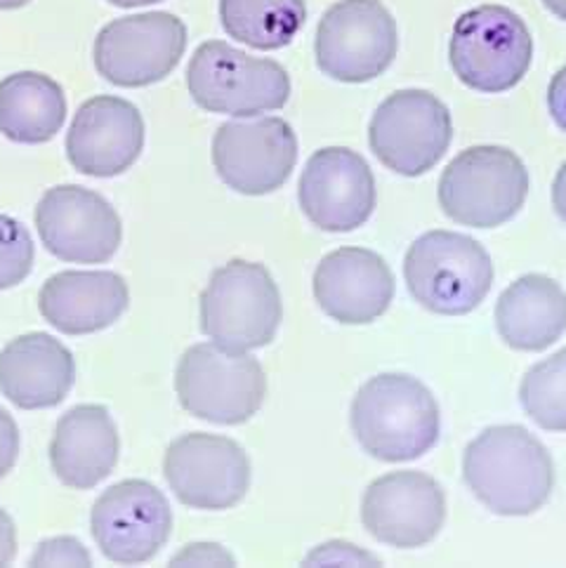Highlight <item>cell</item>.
Instances as JSON below:
<instances>
[{"instance_id": "cell-1", "label": "cell", "mask_w": 566, "mask_h": 568, "mask_svg": "<svg viewBox=\"0 0 566 568\" xmlns=\"http://www.w3.org/2000/svg\"><path fill=\"white\" fill-rule=\"evenodd\" d=\"M463 479L486 509L501 517H528L550 500L555 465L538 437L519 425H496L469 442Z\"/></svg>"}, {"instance_id": "cell-2", "label": "cell", "mask_w": 566, "mask_h": 568, "mask_svg": "<svg viewBox=\"0 0 566 568\" xmlns=\"http://www.w3.org/2000/svg\"><path fill=\"white\" fill-rule=\"evenodd\" d=\"M352 432L368 456L383 463L423 458L439 442V406L432 392L404 373H385L356 392Z\"/></svg>"}, {"instance_id": "cell-3", "label": "cell", "mask_w": 566, "mask_h": 568, "mask_svg": "<svg viewBox=\"0 0 566 568\" xmlns=\"http://www.w3.org/2000/svg\"><path fill=\"white\" fill-rule=\"evenodd\" d=\"M411 297L432 314L463 316L477 310L494 286V262L484 245L458 232H427L404 260Z\"/></svg>"}, {"instance_id": "cell-4", "label": "cell", "mask_w": 566, "mask_h": 568, "mask_svg": "<svg viewBox=\"0 0 566 568\" xmlns=\"http://www.w3.org/2000/svg\"><path fill=\"white\" fill-rule=\"evenodd\" d=\"M281 293L270 270L232 260L213 272L201 293V331L230 352L267 347L281 326Z\"/></svg>"}, {"instance_id": "cell-5", "label": "cell", "mask_w": 566, "mask_h": 568, "mask_svg": "<svg viewBox=\"0 0 566 568\" xmlns=\"http://www.w3.org/2000/svg\"><path fill=\"white\" fill-rule=\"evenodd\" d=\"M186 88L201 109L234 119L283 109L291 98V79L279 62L222 41L196 48L186 67Z\"/></svg>"}, {"instance_id": "cell-6", "label": "cell", "mask_w": 566, "mask_h": 568, "mask_svg": "<svg viewBox=\"0 0 566 568\" xmlns=\"http://www.w3.org/2000/svg\"><path fill=\"white\" fill-rule=\"evenodd\" d=\"M528 196V170L505 146L482 144L461 151L439 180V205L453 222L494 230L513 220Z\"/></svg>"}, {"instance_id": "cell-7", "label": "cell", "mask_w": 566, "mask_h": 568, "mask_svg": "<svg viewBox=\"0 0 566 568\" xmlns=\"http://www.w3.org/2000/svg\"><path fill=\"white\" fill-rule=\"evenodd\" d=\"M448 60L458 81L477 92H505L532 69L534 38L524 19L503 6H479L458 17Z\"/></svg>"}, {"instance_id": "cell-8", "label": "cell", "mask_w": 566, "mask_h": 568, "mask_svg": "<svg viewBox=\"0 0 566 568\" xmlns=\"http://www.w3.org/2000/svg\"><path fill=\"white\" fill-rule=\"evenodd\" d=\"M175 392L182 408L199 420L243 425L262 408L267 377L251 352H230L205 343L182 354Z\"/></svg>"}, {"instance_id": "cell-9", "label": "cell", "mask_w": 566, "mask_h": 568, "mask_svg": "<svg viewBox=\"0 0 566 568\" xmlns=\"http://www.w3.org/2000/svg\"><path fill=\"white\" fill-rule=\"evenodd\" d=\"M400 33L381 0H340L316 27V67L340 83H368L385 73Z\"/></svg>"}, {"instance_id": "cell-10", "label": "cell", "mask_w": 566, "mask_h": 568, "mask_svg": "<svg viewBox=\"0 0 566 568\" xmlns=\"http://www.w3.org/2000/svg\"><path fill=\"white\" fill-rule=\"evenodd\" d=\"M453 121L448 106L427 90H396L375 109L368 144L392 173L421 178L437 165L451 146Z\"/></svg>"}, {"instance_id": "cell-11", "label": "cell", "mask_w": 566, "mask_h": 568, "mask_svg": "<svg viewBox=\"0 0 566 568\" xmlns=\"http://www.w3.org/2000/svg\"><path fill=\"white\" fill-rule=\"evenodd\" d=\"M186 48V27L170 12L113 19L94 41V67L119 88H144L170 75Z\"/></svg>"}, {"instance_id": "cell-12", "label": "cell", "mask_w": 566, "mask_h": 568, "mask_svg": "<svg viewBox=\"0 0 566 568\" xmlns=\"http://www.w3.org/2000/svg\"><path fill=\"white\" fill-rule=\"evenodd\" d=\"M163 475L175 498L192 509H230L251 488V458L220 434H182L168 446Z\"/></svg>"}, {"instance_id": "cell-13", "label": "cell", "mask_w": 566, "mask_h": 568, "mask_svg": "<svg viewBox=\"0 0 566 568\" xmlns=\"http://www.w3.org/2000/svg\"><path fill=\"white\" fill-rule=\"evenodd\" d=\"M90 531L113 564L154 559L173 534V509L161 490L142 479L109 486L92 505Z\"/></svg>"}, {"instance_id": "cell-14", "label": "cell", "mask_w": 566, "mask_h": 568, "mask_svg": "<svg viewBox=\"0 0 566 568\" xmlns=\"http://www.w3.org/2000/svg\"><path fill=\"white\" fill-rule=\"evenodd\" d=\"M220 180L245 196H264L289 182L297 163V138L283 119L249 116L226 121L213 140Z\"/></svg>"}, {"instance_id": "cell-15", "label": "cell", "mask_w": 566, "mask_h": 568, "mask_svg": "<svg viewBox=\"0 0 566 568\" xmlns=\"http://www.w3.org/2000/svg\"><path fill=\"white\" fill-rule=\"evenodd\" d=\"M36 226L46 251L75 264H102L121 245V217L113 205L85 186H52L36 205Z\"/></svg>"}, {"instance_id": "cell-16", "label": "cell", "mask_w": 566, "mask_h": 568, "mask_svg": "<svg viewBox=\"0 0 566 568\" xmlns=\"http://www.w3.org/2000/svg\"><path fill=\"white\" fill-rule=\"evenodd\" d=\"M375 178L366 159L347 146H326L310 156L297 182L305 217L331 234L366 224L375 207Z\"/></svg>"}, {"instance_id": "cell-17", "label": "cell", "mask_w": 566, "mask_h": 568, "mask_svg": "<svg viewBox=\"0 0 566 568\" xmlns=\"http://www.w3.org/2000/svg\"><path fill=\"white\" fill-rule=\"evenodd\" d=\"M446 519V496L425 471L402 469L375 479L362 503V524L383 545L413 550L439 536Z\"/></svg>"}, {"instance_id": "cell-18", "label": "cell", "mask_w": 566, "mask_h": 568, "mask_svg": "<svg viewBox=\"0 0 566 568\" xmlns=\"http://www.w3.org/2000/svg\"><path fill=\"white\" fill-rule=\"evenodd\" d=\"M144 146V121L135 104L100 94L75 111L67 132L69 163L88 178H117Z\"/></svg>"}, {"instance_id": "cell-19", "label": "cell", "mask_w": 566, "mask_h": 568, "mask_svg": "<svg viewBox=\"0 0 566 568\" xmlns=\"http://www.w3.org/2000/svg\"><path fill=\"white\" fill-rule=\"evenodd\" d=\"M314 297L337 324L364 326L381 318L394 300L387 262L366 248H340L319 262Z\"/></svg>"}, {"instance_id": "cell-20", "label": "cell", "mask_w": 566, "mask_h": 568, "mask_svg": "<svg viewBox=\"0 0 566 568\" xmlns=\"http://www.w3.org/2000/svg\"><path fill=\"white\" fill-rule=\"evenodd\" d=\"M75 383L73 354L48 333L14 337L0 352V392L22 410L62 404Z\"/></svg>"}, {"instance_id": "cell-21", "label": "cell", "mask_w": 566, "mask_h": 568, "mask_svg": "<svg viewBox=\"0 0 566 568\" xmlns=\"http://www.w3.org/2000/svg\"><path fill=\"white\" fill-rule=\"evenodd\" d=\"M119 429L104 406H73L54 425L50 465L54 477L75 490L102 484L119 463Z\"/></svg>"}, {"instance_id": "cell-22", "label": "cell", "mask_w": 566, "mask_h": 568, "mask_svg": "<svg viewBox=\"0 0 566 568\" xmlns=\"http://www.w3.org/2000/svg\"><path fill=\"white\" fill-rule=\"evenodd\" d=\"M128 302V283L119 274L60 272L43 283L38 310L64 335H90L117 324Z\"/></svg>"}, {"instance_id": "cell-23", "label": "cell", "mask_w": 566, "mask_h": 568, "mask_svg": "<svg viewBox=\"0 0 566 568\" xmlns=\"http://www.w3.org/2000/svg\"><path fill=\"white\" fill-rule=\"evenodd\" d=\"M496 328L517 352L547 349L566 333V293L543 274L517 278L498 297Z\"/></svg>"}, {"instance_id": "cell-24", "label": "cell", "mask_w": 566, "mask_h": 568, "mask_svg": "<svg viewBox=\"0 0 566 568\" xmlns=\"http://www.w3.org/2000/svg\"><path fill=\"white\" fill-rule=\"evenodd\" d=\"M67 98L46 73L19 71L0 81V135L17 144H43L62 130Z\"/></svg>"}, {"instance_id": "cell-25", "label": "cell", "mask_w": 566, "mask_h": 568, "mask_svg": "<svg viewBox=\"0 0 566 568\" xmlns=\"http://www.w3.org/2000/svg\"><path fill=\"white\" fill-rule=\"evenodd\" d=\"M305 19V0H220L226 36L255 50L291 45Z\"/></svg>"}, {"instance_id": "cell-26", "label": "cell", "mask_w": 566, "mask_h": 568, "mask_svg": "<svg viewBox=\"0 0 566 568\" xmlns=\"http://www.w3.org/2000/svg\"><path fill=\"white\" fill-rule=\"evenodd\" d=\"M524 413L547 432H566V349L528 368L519 387Z\"/></svg>"}, {"instance_id": "cell-27", "label": "cell", "mask_w": 566, "mask_h": 568, "mask_svg": "<svg viewBox=\"0 0 566 568\" xmlns=\"http://www.w3.org/2000/svg\"><path fill=\"white\" fill-rule=\"evenodd\" d=\"M33 239L22 222L0 215V291L14 288L33 267Z\"/></svg>"}, {"instance_id": "cell-28", "label": "cell", "mask_w": 566, "mask_h": 568, "mask_svg": "<svg viewBox=\"0 0 566 568\" xmlns=\"http://www.w3.org/2000/svg\"><path fill=\"white\" fill-rule=\"evenodd\" d=\"M31 566H90V555L81 540L50 538L36 547L29 559Z\"/></svg>"}, {"instance_id": "cell-29", "label": "cell", "mask_w": 566, "mask_h": 568, "mask_svg": "<svg viewBox=\"0 0 566 568\" xmlns=\"http://www.w3.org/2000/svg\"><path fill=\"white\" fill-rule=\"evenodd\" d=\"M175 566H234V557L222 550L215 542L189 545L180 555L173 557Z\"/></svg>"}, {"instance_id": "cell-30", "label": "cell", "mask_w": 566, "mask_h": 568, "mask_svg": "<svg viewBox=\"0 0 566 568\" xmlns=\"http://www.w3.org/2000/svg\"><path fill=\"white\" fill-rule=\"evenodd\" d=\"M19 446H22V439H19L17 423L6 408H0V479L12 471L19 458Z\"/></svg>"}, {"instance_id": "cell-31", "label": "cell", "mask_w": 566, "mask_h": 568, "mask_svg": "<svg viewBox=\"0 0 566 568\" xmlns=\"http://www.w3.org/2000/svg\"><path fill=\"white\" fill-rule=\"evenodd\" d=\"M307 564H375L371 555H364L354 550L347 542H329L324 547H319L307 559Z\"/></svg>"}, {"instance_id": "cell-32", "label": "cell", "mask_w": 566, "mask_h": 568, "mask_svg": "<svg viewBox=\"0 0 566 568\" xmlns=\"http://www.w3.org/2000/svg\"><path fill=\"white\" fill-rule=\"evenodd\" d=\"M547 109L559 130L566 132V64L553 75L550 88H547Z\"/></svg>"}, {"instance_id": "cell-33", "label": "cell", "mask_w": 566, "mask_h": 568, "mask_svg": "<svg viewBox=\"0 0 566 568\" xmlns=\"http://www.w3.org/2000/svg\"><path fill=\"white\" fill-rule=\"evenodd\" d=\"M17 555V528L6 509H0V566L12 564Z\"/></svg>"}, {"instance_id": "cell-34", "label": "cell", "mask_w": 566, "mask_h": 568, "mask_svg": "<svg viewBox=\"0 0 566 568\" xmlns=\"http://www.w3.org/2000/svg\"><path fill=\"white\" fill-rule=\"evenodd\" d=\"M553 207L559 220L566 224V163H562L553 182Z\"/></svg>"}, {"instance_id": "cell-35", "label": "cell", "mask_w": 566, "mask_h": 568, "mask_svg": "<svg viewBox=\"0 0 566 568\" xmlns=\"http://www.w3.org/2000/svg\"><path fill=\"white\" fill-rule=\"evenodd\" d=\"M109 3L117 6V8H144V6L163 3V0H109Z\"/></svg>"}, {"instance_id": "cell-36", "label": "cell", "mask_w": 566, "mask_h": 568, "mask_svg": "<svg viewBox=\"0 0 566 568\" xmlns=\"http://www.w3.org/2000/svg\"><path fill=\"white\" fill-rule=\"evenodd\" d=\"M545 8L566 22V0H543Z\"/></svg>"}, {"instance_id": "cell-37", "label": "cell", "mask_w": 566, "mask_h": 568, "mask_svg": "<svg viewBox=\"0 0 566 568\" xmlns=\"http://www.w3.org/2000/svg\"><path fill=\"white\" fill-rule=\"evenodd\" d=\"M29 3L31 0H0V10H17V8H24Z\"/></svg>"}]
</instances>
